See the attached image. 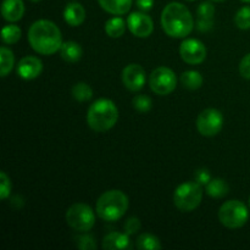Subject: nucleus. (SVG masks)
I'll list each match as a JSON object with an SVG mask.
<instances>
[{"mask_svg":"<svg viewBox=\"0 0 250 250\" xmlns=\"http://www.w3.org/2000/svg\"><path fill=\"white\" fill-rule=\"evenodd\" d=\"M31 48L41 55H53L60 51L62 45L61 31L53 21L38 20L28 29Z\"/></svg>","mask_w":250,"mask_h":250,"instance_id":"obj_1","label":"nucleus"},{"mask_svg":"<svg viewBox=\"0 0 250 250\" xmlns=\"http://www.w3.org/2000/svg\"><path fill=\"white\" fill-rule=\"evenodd\" d=\"M161 27L171 38H186L194 28V19L186 5L172 1L161 12Z\"/></svg>","mask_w":250,"mask_h":250,"instance_id":"obj_2","label":"nucleus"},{"mask_svg":"<svg viewBox=\"0 0 250 250\" xmlns=\"http://www.w3.org/2000/svg\"><path fill=\"white\" fill-rule=\"evenodd\" d=\"M119 120V110L112 100L102 98L95 100L87 111V124L98 133H104L111 129Z\"/></svg>","mask_w":250,"mask_h":250,"instance_id":"obj_3","label":"nucleus"},{"mask_svg":"<svg viewBox=\"0 0 250 250\" xmlns=\"http://www.w3.org/2000/svg\"><path fill=\"white\" fill-rule=\"evenodd\" d=\"M128 209V197L122 190L111 189L103 193L95 205V212L102 220L114 222L121 219Z\"/></svg>","mask_w":250,"mask_h":250,"instance_id":"obj_4","label":"nucleus"},{"mask_svg":"<svg viewBox=\"0 0 250 250\" xmlns=\"http://www.w3.org/2000/svg\"><path fill=\"white\" fill-rule=\"evenodd\" d=\"M203 199L202 185L195 182H185L176 188L173 193L175 207L182 212H190L197 209Z\"/></svg>","mask_w":250,"mask_h":250,"instance_id":"obj_5","label":"nucleus"},{"mask_svg":"<svg viewBox=\"0 0 250 250\" xmlns=\"http://www.w3.org/2000/svg\"><path fill=\"white\" fill-rule=\"evenodd\" d=\"M219 220L227 229H241L249 220L248 208L241 200H229L220 208Z\"/></svg>","mask_w":250,"mask_h":250,"instance_id":"obj_6","label":"nucleus"},{"mask_svg":"<svg viewBox=\"0 0 250 250\" xmlns=\"http://www.w3.org/2000/svg\"><path fill=\"white\" fill-rule=\"evenodd\" d=\"M65 219L71 229L81 233H87L95 225V212L89 205L76 203L68 208Z\"/></svg>","mask_w":250,"mask_h":250,"instance_id":"obj_7","label":"nucleus"},{"mask_svg":"<svg viewBox=\"0 0 250 250\" xmlns=\"http://www.w3.org/2000/svg\"><path fill=\"white\" fill-rule=\"evenodd\" d=\"M177 77L171 68L160 66L153 70L149 76V87L155 94L168 95L176 89Z\"/></svg>","mask_w":250,"mask_h":250,"instance_id":"obj_8","label":"nucleus"},{"mask_svg":"<svg viewBox=\"0 0 250 250\" xmlns=\"http://www.w3.org/2000/svg\"><path fill=\"white\" fill-rule=\"evenodd\" d=\"M224 127V115L214 107L203 110L197 119V128L202 136L214 137L220 133Z\"/></svg>","mask_w":250,"mask_h":250,"instance_id":"obj_9","label":"nucleus"},{"mask_svg":"<svg viewBox=\"0 0 250 250\" xmlns=\"http://www.w3.org/2000/svg\"><path fill=\"white\" fill-rule=\"evenodd\" d=\"M180 55L188 65H199L207 59V48L198 39H185L180 45Z\"/></svg>","mask_w":250,"mask_h":250,"instance_id":"obj_10","label":"nucleus"},{"mask_svg":"<svg viewBox=\"0 0 250 250\" xmlns=\"http://www.w3.org/2000/svg\"><path fill=\"white\" fill-rule=\"evenodd\" d=\"M127 28L138 38H148L154 31V22L144 11H136L127 17Z\"/></svg>","mask_w":250,"mask_h":250,"instance_id":"obj_11","label":"nucleus"},{"mask_svg":"<svg viewBox=\"0 0 250 250\" xmlns=\"http://www.w3.org/2000/svg\"><path fill=\"white\" fill-rule=\"evenodd\" d=\"M146 71L138 63H129L122 71V82L131 92H138L146 84Z\"/></svg>","mask_w":250,"mask_h":250,"instance_id":"obj_12","label":"nucleus"},{"mask_svg":"<svg viewBox=\"0 0 250 250\" xmlns=\"http://www.w3.org/2000/svg\"><path fill=\"white\" fill-rule=\"evenodd\" d=\"M17 75L23 80H34L38 76H41L43 71V63L42 60L37 56H24L17 63Z\"/></svg>","mask_w":250,"mask_h":250,"instance_id":"obj_13","label":"nucleus"},{"mask_svg":"<svg viewBox=\"0 0 250 250\" xmlns=\"http://www.w3.org/2000/svg\"><path fill=\"white\" fill-rule=\"evenodd\" d=\"M215 6L210 1H204L197 10V28L200 32H208L214 24Z\"/></svg>","mask_w":250,"mask_h":250,"instance_id":"obj_14","label":"nucleus"},{"mask_svg":"<svg viewBox=\"0 0 250 250\" xmlns=\"http://www.w3.org/2000/svg\"><path fill=\"white\" fill-rule=\"evenodd\" d=\"M23 0H4L1 4V15L9 22H17L23 17Z\"/></svg>","mask_w":250,"mask_h":250,"instance_id":"obj_15","label":"nucleus"},{"mask_svg":"<svg viewBox=\"0 0 250 250\" xmlns=\"http://www.w3.org/2000/svg\"><path fill=\"white\" fill-rule=\"evenodd\" d=\"M103 249L105 250H117V249H129L131 241L129 236L125 232H110L104 237L102 243Z\"/></svg>","mask_w":250,"mask_h":250,"instance_id":"obj_16","label":"nucleus"},{"mask_svg":"<svg viewBox=\"0 0 250 250\" xmlns=\"http://www.w3.org/2000/svg\"><path fill=\"white\" fill-rule=\"evenodd\" d=\"M63 19L67 24L72 27L81 26L85 20V10L80 2H70L63 10Z\"/></svg>","mask_w":250,"mask_h":250,"instance_id":"obj_17","label":"nucleus"},{"mask_svg":"<svg viewBox=\"0 0 250 250\" xmlns=\"http://www.w3.org/2000/svg\"><path fill=\"white\" fill-rule=\"evenodd\" d=\"M133 0H98L103 10L115 16L126 15L131 10Z\"/></svg>","mask_w":250,"mask_h":250,"instance_id":"obj_18","label":"nucleus"},{"mask_svg":"<svg viewBox=\"0 0 250 250\" xmlns=\"http://www.w3.org/2000/svg\"><path fill=\"white\" fill-rule=\"evenodd\" d=\"M60 55L66 62H77L81 60L83 55V49L77 42L68 41L63 42L60 48Z\"/></svg>","mask_w":250,"mask_h":250,"instance_id":"obj_19","label":"nucleus"},{"mask_svg":"<svg viewBox=\"0 0 250 250\" xmlns=\"http://www.w3.org/2000/svg\"><path fill=\"white\" fill-rule=\"evenodd\" d=\"M229 187L227 182L222 178H214L207 185V194L211 198H224L229 194Z\"/></svg>","mask_w":250,"mask_h":250,"instance_id":"obj_20","label":"nucleus"},{"mask_svg":"<svg viewBox=\"0 0 250 250\" xmlns=\"http://www.w3.org/2000/svg\"><path fill=\"white\" fill-rule=\"evenodd\" d=\"M126 32V21L122 17H112L105 22V33L111 38H120Z\"/></svg>","mask_w":250,"mask_h":250,"instance_id":"obj_21","label":"nucleus"},{"mask_svg":"<svg viewBox=\"0 0 250 250\" xmlns=\"http://www.w3.org/2000/svg\"><path fill=\"white\" fill-rule=\"evenodd\" d=\"M203 82H204V78H203L202 73L198 72V71H185L181 75V83L183 84V87L189 90L199 89L203 85Z\"/></svg>","mask_w":250,"mask_h":250,"instance_id":"obj_22","label":"nucleus"},{"mask_svg":"<svg viewBox=\"0 0 250 250\" xmlns=\"http://www.w3.org/2000/svg\"><path fill=\"white\" fill-rule=\"evenodd\" d=\"M15 65V55L12 50L7 46L0 48V75L1 77H6Z\"/></svg>","mask_w":250,"mask_h":250,"instance_id":"obj_23","label":"nucleus"},{"mask_svg":"<svg viewBox=\"0 0 250 250\" xmlns=\"http://www.w3.org/2000/svg\"><path fill=\"white\" fill-rule=\"evenodd\" d=\"M136 247L142 250H158L163 248L160 241L156 236L151 233H143L137 238Z\"/></svg>","mask_w":250,"mask_h":250,"instance_id":"obj_24","label":"nucleus"},{"mask_svg":"<svg viewBox=\"0 0 250 250\" xmlns=\"http://www.w3.org/2000/svg\"><path fill=\"white\" fill-rule=\"evenodd\" d=\"M72 97L73 99L80 103L88 102L93 98V89L89 84L84 82L76 83L72 87Z\"/></svg>","mask_w":250,"mask_h":250,"instance_id":"obj_25","label":"nucleus"},{"mask_svg":"<svg viewBox=\"0 0 250 250\" xmlns=\"http://www.w3.org/2000/svg\"><path fill=\"white\" fill-rule=\"evenodd\" d=\"M21 36L22 31L17 24H7L1 31V39L5 44H16Z\"/></svg>","mask_w":250,"mask_h":250,"instance_id":"obj_26","label":"nucleus"},{"mask_svg":"<svg viewBox=\"0 0 250 250\" xmlns=\"http://www.w3.org/2000/svg\"><path fill=\"white\" fill-rule=\"evenodd\" d=\"M132 104H133V107L136 111L141 112V114H146V112H149L151 110V106H153V102H151L150 98L148 95H136L132 100Z\"/></svg>","mask_w":250,"mask_h":250,"instance_id":"obj_27","label":"nucleus"},{"mask_svg":"<svg viewBox=\"0 0 250 250\" xmlns=\"http://www.w3.org/2000/svg\"><path fill=\"white\" fill-rule=\"evenodd\" d=\"M234 23L239 29L250 28V6H243L237 11L234 16Z\"/></svg>","mask_w":250,"mask_h":250,"instance_id":"obj_28","label":"nucleus"},{"mask_svg":"<svg viewBox=\"0 0 250 250\" xmlns=\"http://www.w3.org/2000/svg\"><path fill=\"white\" fill-rule=\"evenodd\" d=\"M10 193H11V180L6 175V172L1 171L0 172V199L5 200L9 198Z\"/></svg>","mask_w":250,"mask_h":250,"instance_id":"obj_29","label":"nucleus"},{"mask_svg":"<svg viewBox=\"0 0 250 250\" xmlns=\"http://www.w3.org/2000/svg\"><path fill=\"white\" fill-rule=\"evenodd\" d=\"M141 221H139V219H137V217H129V219L126 220V222H125L124 225V231L126 232L128 236H133V234H136L137 232L141 229Z\"/></svg>","mask_w":250,"mask_h":250,"instance_id":"obj_30","label":"nucleus"},{"mask_svg":"<svg viewBox=\"0 0 250 250\" xmlns=\"http://www.w3.org/2000/svg\"><path fill=\"white\" fill-rule=\"evenodd\" d=\"M77 247L82 250H92L97 248L94 238L90 234H83L77 238Z\"/></svg>","mask_w":250,"mask_h":250,"instance_id":"obj_31","label":"nucleus"},{"mask_svg":"<svg viewBox=\"0 0 250 250\" xmlns=\"http://www.w3.org/2000/svg\"><path fill=\"white\" fill-rule=\"evenodd\" d=\"M239 73L246 80H250V53L247 54L239 62Z\"/></svg>","mask_w":250,"mask_h":250,"instance_id":"obj_32","label":"nucleus"},{"mask_svg":"<svg viewBox=\"0 0 250 250\" xmlns=\"http://www.w3.org/2000/svg\"><path fill=\"white\" fill-rule=\"evenodd\" d=\"M195 181H197L199 185L207 186L208 183L211 181V175H210L209 170H207V168H199V170L195 172Z\"/></svg>","mask_w":250,"mask_h":250,"instance_id":"obj_33","label":"nucleus"},{"mask_svg":"<svg viewBox=\"0 0 250 250\" xmlns=\"http://www.w3.org/2000/svg\"><path fill=\"white\" fill-rule=\"evenodd\" d=\"M136 5L141 11L148 12L153 9L154 0H136Z\"/></svg>","mask_w":250,"mask_h":250,"instance_id":"obj_34","label":"nucleus"},{"mask_svg":"<svg viewBox=\"0 0 250 250\" xmlns=\"http://www.w3.org/2000/svg\"><path fill=\"white\" fill-rule=\"evenodd\" d=\"M210 1H215V2H222V1H225V0H210Z\"/></svg>","mask_w":250,"mask_h":250,"instance_id":"obj_35","label":"nucleus"},{"mask_svg":"<svg viewBox=\"0 0 250 250\" xmlns=\"http://www.w3.org/2000/svg\"><path fill=\"white\" fill-rule=\"evenodd\" d=\"M241 1H243V2H247V4H250V0H241Z\"/></svg>","mask_w":250,"mask_h":250,"instance_id":"obj_36","label":"nucleus"},{"mask_svg":"<svg viewBox=\"0 0 250 250\" xmlns=\"http://www.w3.org/2000/svg\"><path fill=\"white\" fill-rule=\"evenodd\" d=\"M31 1H33V2H38V1H41V0H31Z\"/></svg>","mask_w":250,"mask_h":250,"instance_id":"obj_37","label":"nucleus"},{"mask_svg":"<svg viewBox=\"0 0 250 250\" xmlns=\"http://www.w3.org/2000/svg\"><path fill=\"white\" fill-rule=\"evenodd\" d=\"M187 1H195V0H187Z\"/></svg>","mask_w":250,"mask_h":250,"instance_id":"obj_38","label":"nucleus"},{"mask_svg":"<svg viewBox=\"0 0 250 250\" xmlns=\"http://www.w3.org/2000/svg\"><path fill=\"white\" fill-rule=\"evenodd\" d=\"M249 205H250V197H249Z\"/></svg>","mask_w":250,"mask_h":250,"instance_id":"obj_39","label":"nucleus"}]
</instances>
